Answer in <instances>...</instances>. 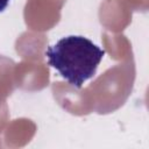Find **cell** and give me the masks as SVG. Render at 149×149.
<instances>
[{"mask_svg":"<svg viewBox=\"0 0 149 149\" xmlns=\"http://www.w3.org/2000/svg\"><path fill=\"white\" fill-rule=\"evenodd\" d=\"M45 56L48 64L69 84L80 88L95 74L105 50L84 36L70 35L48 47Z\"/></svg>","mask_w":149,"mask_h":149,"instance_id":"6da1fadb","label":"cell"},{"mask_svg":"<svg viewBox=\"0 0 149 149\" xmlns=\"http://www.w3.org/2000/svg\"><path fill=\"white\" fill-rule=\"evenodd\" d=\"M9 1L10 0H0V13L7 8V6L9 5Z\"/></svg>","mask_w":149,"mask_h":149,"instance_id":"7a4b0ae2","label":"cell"}]
</instances>
